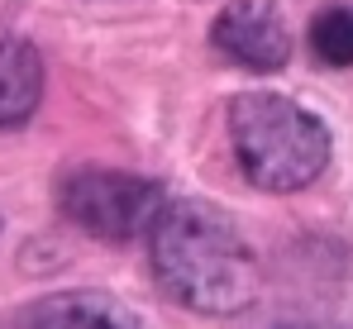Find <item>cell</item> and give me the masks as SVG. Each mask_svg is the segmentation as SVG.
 Returning a JSON list of instances; mask_svg holds the SVG:
<instances>
[{"mask_svg": "<svg viewBox=\"0 0 353 329\" xmlns=\"http://www.w3.org/2000/svg\"><path fill=\"white\" fill-rule=\"evenodd\" d=\"M148 258L158 286L196 315H239L263 286L248 239L205 201H168L148 229Z\"/></svg>", "mask_w": 353, "mask_h": 329, "instance_id": "obj_1", "label": "cell"}, {"mask_svg": "<svg viewBox=\"0 0 353 329\" xmlns=\"http://www.w3.org/2000/svg\"><path fill=\"white\" fill-rule=\"evenodd\" d=\"M230 139L243 177L258 191H305L330 167V129L277 91H243L230 101Z\"/></svg>", "mask_w": 353, "mask_h": 329, "instance_id": "obj_2", "label": "cell"}, {"mask_svg": "<svg viewBox=\"0 0 353 329\" xmlns=\"http://www.w3.org/2000/svg\"><path fill=\"white\" fill-rule=\"evenodd\" d=\"M168 206L163 186L139 172H115V167H81L62 177L58 186V210L77 229L105 243H129L153 229L158 210Z\"/></svg>", "mask_w": 353, "mask_h": 329, "instance_id": "obj_3", "label": "cell"}, {"mask_svg": "<svg viewBox=\"0 0 353 329\" xmlns=\"http://www.w3.org/2000/svg\"><path fill=\"white\" fill-rule=\"evenodd\" d=\"M210 43L248 72H282L292 57V34L277 0H230L210 24Z\"/></svg>", "mask_w": 353, "mask_h": 329, "instance_id": "obj_4", "label": "cell"}, {"mask_svg": "<svg viewBox=\"0 0 353 329\" xmlns=\"http://www.w3.org/2000/svg\"><path fill=\"white\" fill-rule=\"evenodd\" d=\"M10 329H143L139 315L110 291H58L24 306Z\"/></svg>", "mask_w": 353, "mask_h": 329, "instance_id": "obj_5", "label": "cell"}, {"mask_svg": "<svg viewBox=\"0 0 353 329\" xmlns=\"http://www.w3.org/2000/svg\"><path fill=\"white\" fill-rule=\"evenodd\" d=\"M43 101V57L29 39L0 29V129H19Z\"/></svg>", "mask_w": 353, "mask_h": 329, "instance_id": "obj_6", "label": "cell"}, {"mask_svg": "<svg viewBox=\"0 0 353 329\" xmlns=\"http://www.w3.org/2000/svg\"><path fill=\"white\" fill-rule=\"evenodd\" d=\"M310 53L325 67H353V10L330 5L310 19Z\"/></svg>", "mask_w": 353, "mask_h": 329, "instance_id": "obj_7", "label": "cell"}]
</instances>
